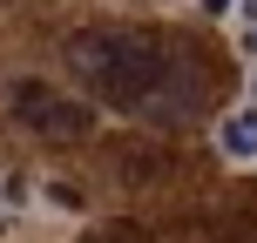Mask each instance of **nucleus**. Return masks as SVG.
Segmentation results:
<instances>
[{"label":"nucleus","mask_w":257,"mask_h":243,"mask_svg":"<svg viewBox=\"0 0 257 243\" xmlns=\"http://www.w3.org/2000/svg\"><path fill=\"white\" fill-rule=\"evenodd\" d=\"M250 108H257V75H250Z\"/></svg>","instance_id":"obj_8"},{"label":"nucleus","mask_w":257,"mask_h":243,"mask_svg":"<svg viewBox=\"0 0 257 243\" xmlns=\"http://www.w3.org/2000/svg\"><path fill=\"white\" fill-rule=\"evenodd\" d=\"M14 230V209H7V182H0V236Z\"/></svg>","instance_id":"obj_6"},{"label":"nucleus","mask_w":257,"mask_h":243,"mask_svg":"<svg viewBox=\"0 0 257 243\" xmlns=\"http://www.w3.org/2000/svg\"><path fill=\"white\" fill-rule=\"evenodd\" d=\"M7 102H14V115H21V128H34V135H61L68 142V135H88V128H95L88 108L68 102L61 88H48V81H14Z\"/></svg>","instance_id":"obj_2"},{"label":"nucleus","mask_w":257,"mask_h":243,"mask_svg":"<svg viewBox=\"0 0 257 243\" xmlns=\"http://www.w3.org/2000/svg\"><path fill=\"white\" fill-rule=\"evenodd\" d=\"M237 54L257 61V0H237Z\"/></svg>","instance_id":"obj_4"},{"label":"nucleus","mask_w":257,"mask_h":243,"mask_svg":"<svg viewBox=\"0 0 257 243\" xmlns=\"http://www.w3.org/2000/svg\"><path fill=\"white\" fill-rule=\"evenodd\" d=\"M203 7H210V14H230V7H237V0H203Z\"/></svg>","instance_id":"obj_7"},{"label":"nucleus","mask_w":257,"mask_h":243,"mask_svg":"<svg viewBox=\"0 0 257 243\" xmlns=\"http://www.w3.org/2000/svg\"><path fill=\"white\" fill-rule=\"evenodd\" d=\"M68 68L102 108L156 115V108H169L176 54H163V41L142 34V27H88V34L68 41Z\"/></svg>","instance_id":"obj_1"},{"label":"nucleus","mask_w":257,"mask_h":243,"mask_svg":"<svg viewBox=\"0 0 257 243\" xmlns=\"http://www.w3.org/2000/svg\"><path fill=\"white\" fill-rule=\"evenodd\" d=\"M81 243H149L142 230H128V223H102V230H88Z\"/></svg>","instance_id":"obj_5"},{"label":"nucleus","mask_w":257,"mask_h":243,"mask_svg":"<svg viewBox=\"0 0 257 243\" xmlns=\"http://www.w3.org/2000/svg\"><path fill=\"white\" fill-rule=\"evenodd\" d=\"M217 149L230 162H257V108H230L217 122Z\"/></svg>","instance_id":"obj_3"}]
</instances>
